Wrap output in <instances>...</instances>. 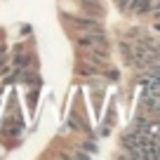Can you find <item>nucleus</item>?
Masks as SVG:
<instances>
[{
  "instance_id": "1",
  "label": "nucleus",
  "mask_w": 160,
  "mask_h": 160,
  "mask_svg": "<svg viewBox=\"0 0 160 160\" xmlns=\"http://www.w3.org/2000/svg\"><path fill=\"white\" fill-rule=\"evenodd\" d=\"M75 45L80 50H90V52H108V38H106L104 28L101 31H80V35H75Z\"/></svg>"
},
{
  "instance_id": "2",
  "label": "nucleus",
  "mask_w": 160,
  "mask_h": 160,
  "mask_svg": "<svg viewBox=\"0 0 160 160\" xmlns=\"http://www.w3.org/2000/svg\"><path fill=\"white\" fill-rule=\"evenodd\" d=\"M64 21L71 26V28H75V31H101L99 19H97V17H90V14H85V17L66 14V17H64Z\"/></svg>"
},
{
  "instance_id": "3",
  "label": "nucleus",
  "mask_w": 160,
  "mask_h": 160,
  "mask_svg": "<svg viewBox=\"0 0 160 160\" xmlns=\"http://www.w3.org/2000/svg\"><path fill=\"white\" fill-rule=\"evenodd\" d=\"M118 7L122 12H132V14H146L151 7V0H118Z\"/></svg>"
},
{
  "instance_id": "4",
  "label": "nucleus",
  "mask_w": 160,
  "mask_h": 160,
  "mask_svg": "<svg viewBox=\"0 0 160 160\" xmlns=\"http://www.w3.org/2000/svg\"><path fill=\"white\" fill-rule=\"evenodd\" d=\"M78 2H80V7L85 10V14H90V17H101L104 14V7H101L99 0H78Z\"/></svg>"
},
{
  "instance_id": "5",
  "label": "nucleus",
  "mask_w": 160,
  "mask_h": 160,
  "mask_svg": "<svg viewBox=\"0 0 160 160\" xmlns=\"http://www.w3.org/2000/svg\"><path fill=\"white\" fill-rule=\"evenodd\" d=\"M148 12H160V0H151V7H148Z\"/></svg>"
},
{
  "instance_id": "6",
  "label": "nucleus",
  "mask_w": 160,
  "mask_h": 160,
  "mask_svg": "<svg viewBox=\"0 0 160 160\" xmlns=\"http://www.w3.org/2000/svg\"><path fill=\"white\" fill-rule=\"evenodd\" d=\"M80 148H85V151H90V153H94V151H97V146H94V144H87V141H85V144L80 146Z\"/></svg>"
}]
</instances>
